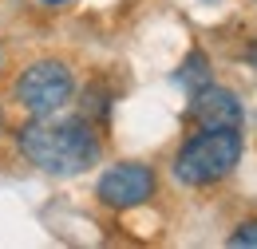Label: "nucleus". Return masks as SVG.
I'll return each instance as SVG.
<instances>
[{
  "label": "nucleus",
  "mask_w": 257,
  "mask_h": 249,
  "mask_svg": "<svg viewBox=\"0 0 257 249\" xmlns=\"http://www.w3.org/2000/svg\"><path fill=\"white\" fill-rule=\"evenodd\" d=\"M16 147L20 155L32 162L36 170L56 174V178H71L91 170L103 155L91 119L71 115V119H56V115H32V123L16 131Z\"/></svg>",
  "instance_id": "1"
},
{
  "label": "nucleus",
  "mask_w": 257,
  "mask_h": 249,
  "mask_svg": "<svg viewBox=\"0 0 257 249\" xmlns=\"http://www.w3.org/2000/svg\"><path fill=\"white\" fill-rule=\"evenodd\" d=\"M241 127H202L174 155V178L182 186H214L241 162Z\"/></svg>",
  "instance_id": "2"
},
{
  "label": "nucleus",
  "mask_w": 257,
  "mask_h": 249,
  "mask_svg": "<svg viewBox=\"0 0 257 249\" xmlns=\"http://www.w3.org/2000/svg\"><path fill=\"white\" fill-rule=\"evenodd\" d=\"M16 103L28 115H60L67 107V99L75 95V75L64 60H36L20 71L16 79Z\"/></svg>",
  "instance_id": "3"
},
{
  "label": "nucleus",
  "mask_w": 257,
  "mask_h": 249,
  "mask_svg": "<svg viewBox=\"0 0 257 249\" xmlns=\"http://www.w3.org/2000/svg\"><path fill=\"white\" fill-rule=\"evenodd\" d=\"M155 186H159V178H155V170L147 162H115L99 178L95 194H99V202L111 206V210H135V206L155 198Z\"/></svg>",
  "instance_id": "4"
},
{
  "label": "nucleus",
  "mask_w": 257,
  "mask_h": 249,
  "mask_svg": "<svg viewBox=\"0 0 257 249\" xmlns=\"http://www.w3.org/2000/svg\"><path fill=\"white\" fill-rule=\"evenodd\" d=\"M186 119H190L198 131H202V127H241V99L229 91V87L206 83V87H198V91L190 95Z\"/></svg>",
  "instance_id": "5"
},
{
  "label": "nucleus",
  "mask_w": 257,
  "mask_h": 249,
  "mask_svg": "<svg viewBox=\"0 0 257 249\" xmlns=\"http://www.w3.org/2000/svg\"><path fill=\"white\" fill-rule=\"evenodd\" d=\"M174 79H178V87H186V91H198V87H206V83H214V75H210V60H206V52H198V48H194L190 56H186V60L178 63V75H174Z\"/></svg>",
  "instance_id": "6"
},
{
  "label": "nucleus",
  "mask_w": 257,
  "mask_h": 249,
  "mask_svg": "<svg viewBox=\"0 0 257 249\" xmlns=\"http://www.w3.org/2000/svg\"><path fill=\"white\" fill-rule=\"evenodd\" d=\"M107 111H111V103H107V91L103 87H87L83 91V119H107Z\"/></svg>",
  "instance_id": "7"
},
{
  "label": "nucleus",
  "mask_w": 257,
  "mask_h": 249,
  "mask_svg": "<svg viewBox=\"0 0 257 249\" xmlns=\"http://www.w3.org/2000/svg\"><path fill=\"white\" fill-rule=\"evenodd\" d=\"M229 245H257V221H241L229 233Z\"/></svg>",
  "instance_id": "8"
},
{
  "label": "nucleus",
  "mask_w": 257,
  "mask_h": 249,
  "mask_svg": "<svg viewBox=\"0 0 257 249\" xmlns=\"http://www.w3.org/2000/svg\"><path fill=\"white\" fill-rule=\"evenodd\" d=\"M44 4H67V0H44Z\"/></svg>",
  "instance_id": "9"
},
{
  "label": "nucleus",
  "mask_w": 257,
  "mask_h": 249,
  "mask_svg": "<svg viewBox=\"0 0 257 249\" xmlns=\"http://www.w3.org/2000/svg\"><path fill=\"white\" fill-rule=\"evenodd\" d=\"M0 131H4V115H0Z\"/></svg>",
  "instance_id": "10"
},
{
  "label": "nucleus",
  "mask_w": 257,
  "mask_h": 249,
  "mask_svg": "<svg viewBox=\"0 0 257 249\" xmlns=\"http://www.w3.org/2000/svg\"><path fill=\"white\" fill-rule=\"evenodd\" d=\"M206 4H214V0H206Z\"/></svg>",
  "instance_id": "11"
}]
</instances>
